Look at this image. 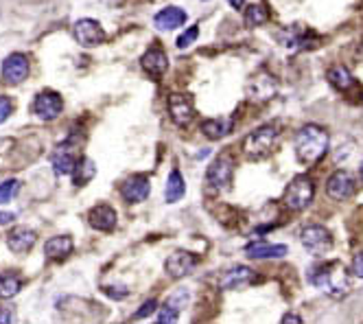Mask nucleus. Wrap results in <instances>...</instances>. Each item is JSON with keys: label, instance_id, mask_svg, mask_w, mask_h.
Segmentation results:
<instances>
[{"label": "nucleus", "instance_id": "1", "mask_svg": "<svg viewBox=\"0 0 363 324\" xmlns=\"http://www.w3.org/2000/svg\"><path fill=\"white\" fill-rule=\"evenodd\" d=\"M309 281H311V285H316L318 290H322L324 294L335 296V298L346 296L348 290H350L348 270H346L344 263H340V261L318 263V266L311 270Z\"/></svg>", "mask_w": 363, "mask_h": 324}, {"label": "nucleus", "instance_id": "2", "mask_svg": "<svg viewBox=\"0 0 363 324\" xmlns=\"http://www.w3.org/2000/svg\"><path fill=\"white\" fill-rule=\"evenodd\" d=\"M294 149L302 164H316L329 151V134L320 125H305L294 138Z\"/></svg>", "mask_w": 363, "mask_h": 324}, {"label": "nucleus", "instance_id": "3", "mask_svg": "<svg viewBox=\"0 0 363 324\" xmlns=\"http://www.w3.org/2000/svg\"><path fill=\"white\" fill-rule=\"evenodd\" d=\"M313 199H316V182L309 175H296L292 182L287 184L285 195H283V204L289 210H305L309 208Z\"/></svg>", "mask_w": 363, "mask_h": 324}, {"label": "nucleus", "instance_id": "4", "mask_svg": "<svg viewBox=\"0 0 363 324\" xmlns=\"http://www.w3.org/2000/svg\"><path fill=\"white\" fill-rule=\"evenodd\" d=\"M276 138H278V129L274 125H261L245 136L243 151L248 158L261 160V158H265V155H270V151L276 145Z\"/></svg>", "mask_w": 363, "mask_h": 324}, {"label": "nucleus", "instance_id": "5", "mask_svg": "<svg viewBox=\"0 0 363 324\" xmlns=\"http://www.w3.org/2000/svg\"><path fill=\"white\" fill-rule=\"evenodd\" d=\"M234 175V158L228 153H221L219 158H214L208 164V171H206V182H208L212 188L223 191L230 186Z\"/></svg>", "mask_w": 363, "mask_h": 324}, {"label": "nucleus", "instance_id": "6", "mask_svg": "<svg viewBox=\"0 0 363 324\" xmlns=\"http://www.w3.org/2000/svg\"><path fill=\"white\" fill-rule=\"evenodd\" d=\"M245 90L252 101L265 103V101H272L278 94V81L272 73H267V70H258L256 75L250 77Z\"/></svg>", "mask_w": 363, "mask_h": 324}, {"label": "nucleus", "instance_id": "7", "mask_svg": "<svg viewBox=\"0 0 363 324\" xmlns=\"http://www.w3.org/2000/svg\"><path fill=\"white\" fill-rule=\"evenodd\" d=\"M300 241H302V246L311 252V255L322 257V255H326V252L333 248V235H331L329 228H324L320 224H311V226L305 228V230H302Z\"/></svg>", "mask_w": 363, "mask_h": 324}, {"label": "nucleus", "instance_id": "8", "mask_svg": "<svg viewBox=\"0 0 363 324\" xmlns=\"http://www.w3.org/2000/svg\"><path fill=\"white\" fill-rule=\"evenodd\" d=\"M64 112V99L62 94L55 90H44L40 92L33 101V114L40 118V121H55V118Z\"/></svg>", "mask_w": 363, "mask_h": 324}, {"label": "nucleus", "instance_id": "9", "mask_svg": "<svg viewBox=\"0 0 363 324\" xmlns=\"http://www.w3.org/2000/svg\"><path fill=\"white\" fill-rule=\"evenodd\" d=\"M72 33H75V40L86 46V49H92V46H99L105 42V31L96 20L92 18H81L75 22V27H72Z\"/></svg>", "mask_w": 363, "mask_h": 324}, {"label": "nucleus", "instance_id": "10", "mask_svg": "<svg viewBox=\"0 0 363 324\" xmlns=\"http://www.w3.org/2000/svg\"><path fill=\"white\" fill-rule=\"evenodd\" d=\"M197 263H199L197 255H192L188 250H175L173 255H168V259L164 261V270L168 276H173V279H184L186 274H190L197 268Z\"/></svg>", "mask_w": 363, "mask_h": 324}, {"label": "nucleus", "instance_id": "11", "mask_svg": "<svg viewBox=\"0 0 363 324\" xmlns=\"http://www.w3.org/2000/svg\"><path fill=\"white\" fill-rule=\"evenodd\" d=\"M31 73V64H29V57L24 53H11L5 57L3 62V79L11 86H18L24 79L29 77Z\"/></svg>", "mask_w": 363, "mask_h": 324}, {"label": "nucleus", "instance_id": "12", "mask_svg": "<svg viewBox=\"0 0 363 324\" xmlns=\"http://www.w3.org/2000/svg\"><path fill=\"white\" fill-rule=\"evenodd\" d=\"M168 114H171L173 123L179 127L190 125V121L195 118V105H192V99L188 94H171L168 97Z\"/></svg>", "mask_w": 363, "mask_h": 324}, {"label": "nucleus", "instance_id": "13", "mask_svg": "<svg viewBox=\"0 0 363 324\" xmlns=\"http://www.w3.org/2000/svg\"><path fill=\"white\" fill-rule=\"evenodd\" d=\"M326 193H329V197H333L337 202H344L348 197H353L355 195V180H353V175H350L348 171H344V169L335 171L329 177V182H326Z\"/></svg>", "mask_w": 363, "mask_h": 324}, {"label": "nucleus", "instance_id": "14", "mask_svg": "<svg viewBox=\"0 0 363 324\" xmlns=\"http://www.w3.org/2000/svg\"><path fill=\"white\" fill-rule=\"evenodd\" d=\"M149 191H151V184L147 175H131L120 186V195H123L127 204H138L149 197Z\"/></svg>", "mask_w": 363, "mask_h": 324}, {"label": "nucleus", "instance_id": "15", "mask_svg": "<svg viewBox=\"0 0 363 324\" xmlns=\"http://www.w3.org/2000/svg\"><path fill=\"white\" fill-rule=\"evenodd\" d=\"M51 162H53V171H55L57 175H70L72 171H75V166H77L79 160H77L75 147H72L70 140L62 142V145L55 149Z\"/></svg>", "mask_w": 363, "mask_h": 324}, {"label": "nucleus", "instance_id": "16", "mask_svg": "<svg viewBox=\"0 0 363 324\" xmlns=\"http://www.w3.org/2000/svg\"><path fill=\"white\" fill-rule=\"evenodd\" d=\"M116 210L110 206V204H96L94 208H90L88 213V224L94 228V230L101 233H112L116 228Z\"/></svg>", "mask_w": 363, "mask_h": 324}, {"label": "nucleus", "instance_id": "17", "mask_svg": "<svg viewBox=\"0 0 363 324\" xmlns=\"http://www.w3.org/2000/svg\"><path fill=\"white\" fill-rule=\"evenodd\" d=\"M35 241H38V233L24 226L14 228V230L7 235V248L11 252H16V255H27V252H31Z\"/></svg>", "mask_w": 363, "mask_h": 324}, {"label": "nucleus", "instance_id": "18", "mask_svg": "<svg viewBox=\"0 0 363 324\" xmlns=\"http://www.w3.org/2000/svg\"><path fill=\"white\" fill-rule=\"evenodd\" d=\"M72 250H75V241H72L70 235L51 237L44 244V255H46V259H51V261H64V259H68L72 255Z\"/></svg>", "mask_w": 363, "mask_h": 324}, {"label": "nucleus", "instance_id": "19", "mask_svg": "<svg viewBox=\"0 0 363 324\" xmlns=\"http://www.w3.org/2000/svg\"><path fill=\"white\" fill-rule=\"evenodd\" d=\"M254 281H256V272L245 266H236L221 276V290H241V287H248Z\"/></svg>", "mask_w": 363, "mask_h": 324}, {"label": "nucleus", "instance_id": "20", "mask_svg": "<svg viewBox=\"0 0 363 324\" xmlns=\"http://www.w3.org/2000/svg\"><path fill=\"white\" fill-rule=\"evenodd\" d=\"M186 22V11L182 7H164L162 11H158L153 18V25L158 31H173L179 29Z\"/></svg>", "mask_w": 363, "mask_h": 324}, {"label": "nucleus", "instance_id": "21", "mask_svg": "<svg viewBox=\"0 0 363 324\" xmlns=\"http://www.w3.org/2000/svg\"><path fill=\"white\" fill-rule=\"evenodd\" d=\"M232 129H234L232 116H219V118H210V121L201 123V134L208 140H221L232 134Z\"/></svg>", "mask_w": 363, "mask_h": 324}, {"label": "nucleus", "instance_id": "22", "mask_svg": "<svg viewBox=\"0 0 363 324\" xmlns=\"http://www.w3.org/2000/svg\"><path fill=\"white\" fill-rule=\"evenodd\" d=\"M140 66L147 70L151 77H160V75L166 73V68H168V57L162 49H155L153 46V49H149L140 57Z\"/></svg>", "mask_w": 363, "mask_h": 324}, {"label": "nucleus", "instance_id": "23", "mask_svg": "<svg viewBox=\"0 0 363 324\" xmlns=\"http://www.w3.org/2000/svg\"><path fill=\"white\" fill-rule=\"evenodd\" d=\"M289 248L285 244H265V241H254L245 248V255L250 259H283L287 257Z\"/></svg>", "mask_w": 363, "mask_h": 324}, {"label": "nucleus", "instance_id": "24", "mask_svg": "<svg viewBox=\"0 0 363 324\" xmlns=\"http://www.w3.org/2000/svg\"><path fill=\"white\" fill-rule=\"evenodd\" d=\"M184 193H186L184 177H182V173L177 169H173L171 173H168V180H166L164 199H166V204H175V202H179L182 197H184Z\"/></svg>", "mask_w": 363, "mask_h": 324}, {"label": "nucleus", "instance_id": "25", "mask_svg": "<svg viewBox=\"0 0 363 324\" xmlns=\"http://www.w3.org/2000/svg\"><path fill=\"white\" fill-rule=\"evenodd\" d=\"M326 77H329L331 86L335 90H340V92L350 90V88L355 86V77H353V73H350L346 66H333L329 73H326Z\"/></svg>", "mask_w": 363, "mask_h": 324}, {"label": "nucleus", "instance_id": "26", "mask_svg": "<svg viewBox=\"0 0 363 324\" xmlns=\"http://www.w3.org/2000/svg\"><path fill=\"white\" fill-rule=\"evenodd\" d=\"M20 290H22V279L18 274H14V272L0 274V298L9 300V298H14Z\"/></svg>", "mask_w": 363, "mask_h": 324}, {"label": "nucleus", "instance_id": "27", "mask_svg": "<svg viewBox=\"0 0 363 324\" xmlns=\"http://www.w3.org/2000/svg\"><path fill=\"white\" fill-rule=\"evenodd\" d=\"M94 175H96L94 162L90 158H81L75 166V171H72V182H75V186H86Z\"/></svg>", "mask_w": 363, "mask_h": 324}, {"label": "nucleus", "instance_id": "28", "mask_svg": "<svg viewBox=\"0 0 363 324\" xmlns=\"http://www.w3.org/2000/svg\"><path fill=\"white\" fill-rule=\"evenodd\" d=\"M267 20H270L267 7L261 5V3L248 5V9H245V22H248V27H261V25H265Z\"/></svg>", "mask_w": 363, "mask_h": 324}, {"label": "nucleus", "instance_id": "29", "mask_svg": "<svg viewBox=\"0 0 363 324\" xmlns=\"http://www.w3.org/2000/svg\"><path fill=\"white\" fill-rule=\"evenodd\" d=\"M18 191H20L18 180H5V182H0V204H9L18 195Z\"/></svg>", "mask_w": 363, "mask_h": 324}, {"label": "nucleus", "instance_id": "30", "mask_svg": "<svg viewBox=\"0 0 363 324\" xmlns=\"http://www.w3.org/2000/svg\"><path fill=\"white\" fill-rule=\"evenodd\" d=\"M179 318V309L171 303H166L162 309H158V316H155V320H158L160 324H166V322H175Z\"/></svg>", "mask_w": 363, "mask_h": 324}, {"label": "nucleus", "instance_id": "31", "mask_svg": "<svg viewBox=\"0 0 363 324\" xmlns=\"http://www.w3.org/2000/svg\"><path fill=\"white\" fill-rule=\"evenodd\" d=\"M197 35H199V27L192 25L190 29H186V31L177 38V49H188V46L197 40Z\"/></svg>", "mask_w": 363, "mask_h": 324}, {"label": "nucleus", "instance_id": "32", "mask_svg": "<svg viewBox=\"0 0 363 324\" xmlns=\"http://www.w3.org/2000/svg\"><path fill=\"white\" fill-rule=\"evenodd\" d=\"M103 292L107 298H112V300H125L129 296V290L125 285H107L103 287Z\"/></svg>", "mask_w": 363, "mask_h": 324}, {"label": "nucleus", "instance_id": "33", "mask_svg": "<svg viewBox=\"0 0 363 324\" xmlns=\"http://www.w3.org/2000/svg\"><path fill=\"white\" fill-rule=\"evenodd\" d=\"M155 309H158V300H147V303H144L131 318H134V320H142V318L155 314Z\"/></svg>", "mask_w": 363, "mask_h": 324}, {"label": "nucleus", "instance_id": "34", "mask_svg": "<svg viewBox=\"0 0 363 324\" xmlns=\"http://www.w3.org/2000/svg\"><path fill=\"white\" fill-rule=\"evenodd\" d=\"M11 112H14V101L9 97H0V123H5Z\"/></svg>", "mask_w": 363, "mask_h": 324}, {"label": "nucleus", "instance_id": "35", "mask_svg": "<svg viewBox=\"0 0 363 324\" xmlns=\"http://www.w3.org/2000/svg\"><path fill=\"white\" fill-rule=\"evenodd\" d=\"M350 272L359 276V279H363V252H359V255L353 259V268H350Z\"/></svg>", "mask_w": 363, "mask_h": 324}, {"label": "nucleus", "instance_id": "36", "mask_svg": "<svg viewBox=\"0 0 363 324\" xmlns=\"http://www.w3.org/2000/svg\"><path fill=\"white\" fill-rule=\"evenodd\" d=\"M14 320V316H11L9 309H0V322H11Z\"/></svg>", "mask_w": 363, "mask_h": 324}, {"label": "nucleus", "instance_id": "37", "mask_svg": "<svg viewBox=\"0 0 363 324\" xmlns=\"http://www.w3.org/2000/svg\"><path fill=\"white\" fill-rule=\"evenodd\" d=\"M228 3L239 11H243V7H245V0H228Z\"/></svg>", "mask_w": 363, "mask_h": 324}, {"label": "nucleus", "instance_id": "38", "mask_svg": "<svg viewBox=\"0 0 363 324\" xmlns=\"http://www.w3.org/2000/svg\"><path fill=\"white\" fill-rule=\"evenodd\" d=\"M283 322H302V318L296 316V314H287V316L283 318Z\"/></svg>", "mask_w": 363, "mask_h": 324}, {"label": "nucleus", "instance_id": "39", "mask_svg": "<svg viewBox=\"0 0 363 324\" xmlns=\"http://www.w3.org/2000/svg\"><path fill=\"white\" fill-rule=\"evenodd\" d=\"M11 219H14V215H11V213H0V224H7Z\"/></svg>", "mask_w": 363, "mask_h": 324}, {"label": "nucleus", "instance_id": "40", "mask_svg": "<svg viewBox=\"0 0 363 324\" xmlns=\"http://www.w3.org/2000/svg\"><path fill=\"white\" fill-rule=\"evenodd\" d=\"M361 177H363V162H361Z\"/></svg>", "mask_w": 363, "mask_h": 324}]
</instances>
